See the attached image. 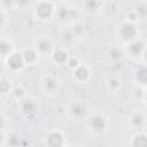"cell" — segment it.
Instances as JSON below:
<instances>
[{"instance_id": "f546056e", "label": "cell", "mask_w": 147, "mask_h": 147, "mask_svg": "<svg viewBox=\"0 0 147 147\" xmlns=\"http://www.w3.org/2000/svg\"><path fill=\"white\" fill-rule=\"evenodd\" d=\"M36 147H41V146H36Z\"/></svg>"}, {"instance_id": "d6986e66", "label": "cell", "mask_w": 147, "mask_h": 147, "mask_svg": "<svg viewBox=\"0 0 147 147\" xmlns=\"http://www.w3.org/2000/svg\"><path fill=\"white\" fill-rule=\"evenodd\" d=\"M9 145L13 147H17L20 145V137L17 134H11L9 138Z\"/></svg>"}, {"instance_id": "5bb4252c", "label": "cell", "mask_w": 147, "mask_h": 147, "mask_svg": "<svg viewBox=\"0 0 147 147\" xmlns=\"http://www.w3.org/2000/svg\"><path fill=\"white\" fill-rule=\"evenodd\" d=\"M132 145L133 147H146V137L144 134L134 137Z\"/></svg>"}, {"instance_id": "603a6c76", "label": "cell", "mask_w": 147, "mask_h": 147, "mask_svg": "<svg viewBox=\"0 0 147 147\" xmlns=\"http://www.w3.org/2000/svg\"><path fill=\"white\" fill-rule=\"evenodd\" d=\"M14 94H15V96H16L17 99H22L23 95H24V90H23L22 87H16V88L14 90Z\"/></svg>"}, {"instance_id": "3957f363", "label": "cell", "mask_w": 147, "mask_h": 147, "mask_svg": "<svg viewBox=\"0 0 147 147\" xmlns=\"http://www.w3.org/2000/svg\"><path fill=\"white\" fill-rule=\"evenodd\" d=\"M136 33H137V31H136L134 26L131 25V24H124V25L122 26V29H121V36H122V38L125 39V40L132 39V38L136 36Z\"/></svg>"}, {"instance_id": "ffe728a7", "label": "cell", "mask_w": 147, "mask_h": 147, "mask_svg": "<svg viewBox=\"0 0 147 147\" xmlns=\"http://www.w3.org/2000/svg\"><path fill=\"white\" fill-rule=\"evenodd\" d=\"M62 39L67 42H71L74 40V33L70 32V31H65L63 34H62Z\"/></svg>"}, {"instance_id": "6da1fadb", "label": "cell", "mask_w": 147, "mask_h": 147, "mask_svg": "<svg viewBox=\"0 0 147 147\" xmlns=\"http://www.w3.org/2000/svg\"><path fill=\"white\" fill-rule=\"evenodd\" d=\"M52 11H53V7L49 2H41V3H39V6L37 8V13H38L39 17H41V18L49 17Z\"/></svg>"}, {"instance_id": "4fadbf2b", "label": "cell", "mask_w": 147, "mask_h": 147, "mask_svg": "<svg viewBox=\"0 0 147 147\" xmlns=\"http://www.w3.org/2000/svg\"><path fill=\"white\" fill-rule=\"evenodd\" d=\"M53 59H54V61H56L59 63H63V62L67 61V53L64 51H62V49H57L54 53Z\"/></svg>"}, {"instance_id": "2e32d148", "label": "cell", "mask_w": 147, "mask_h": 147, "mask_svg": "<svg viewBox=\"0 0 147 147\" xmlns=\"http://www.w3.org/2000/svg\"><path fill=\"white\" fill-rule=\"evenodd\" d=\"M57 16H59L61 20H65V18H68V16H69V10H68L65 7H61V8H59V10H57Z\"/></svg>"}, {"instance_id": "cb8c5ba5", "label": "cell", "mask_w": 147, "mask_h": 147, "mask_svg": "<svg viewBox=\"0 0 147 147\" xmlns=\"http://www.w3.org/2000/svg\"><path fill=\"white\" fill-rule=\"evenodd\" d=\"M85 5H86L87 9H90V10H94V9H96V8H98L99 2H92V1H90V2H86Z\"/></svg>"}, {"instance_id": "83f0119b", "label": "cell", "mask_w": 147, "mask_h": 147, "mask_svg": "<svg viewBox=\"0 0 147 147\" xmlns=\"http://www.w3.org/2000/svg\"><path fill=\"white\" fill-rule=\"evenodd\" d=\"M2 22H3V16H2V14L0 13V24H2Z\"/></svg>"}, {"instance_id": "7402d4cb", "label": "cell", "mask_w": 147, "mask_h": 147, "mask_svg": "<svg viewBox=\"0 0 147 147\" xmlns=\"http://www.w3.org/2000/svg\"><path fill=\"white\" fill-rule=\"evenodd\" d=\"M109 86H110L113 90L118 88V87H119V82H118V79H116V78H110V79H109Z\"/></svg>"}, {"instance_id": "8fae6325", "label": "cell", "mask_w": 147, "mask_h": 147, "mask_svg": "<svg viewBox=\"0 0 147 147\" xmlns=\"http://www.w3.org/2000/svg\"><path fill=\"white\" fill-rule=\"evenodd\" d=\"M22 56H23V60H24L25 62H28V63H32V62H34L36 59H37V54H36V52L32 51V49H26V51L23 53Z\"/></svg>"}, {"instance_id": "4316f807", "label": "cell", "mask_w": 147, "mask_h": 147, "mask_svg": "<svg viewBox=\"0 0 147 147\" xmlns=\"http://www.w3.org/2000/svg\"><path fill=\"white\" fill-rule=\"evenodd\" d=\"M3 125H5V119L0 116V129H1V127H3Z\"/></svg>"}, {"instance_id": "277c9868", "label": "cell", "mask_w": 147, "mask_h": 147, "mask_svg": "<svg viewBox=\"0 0 147 147\" xmlns=\"http://www.w3.org/2000/svg\"><path fill=\"white\" fill-rule=\"evenodd\" d=\"M23 62H24V60H23V56L21 54H13L8 60V65L11 69L16 70L23 65Z\"/></svg>"}, {"instance_id": "ac0fdd59", "label": "cell", "mask_w": 147, "mask_h": 147, "mask_svg": "<svg viewBox=\"0 0 147 147\" xmlns=\"http://www.w3.org/2000/svg\"><path fill=\"white\" fill-rule=\"evenodd\" d=\"M132 123H133L136 126H140V125L144 123V117H142V115L136 114V115L132 117Z\"/></svg>"}, {"instance_id": "9c48e42d", "label": "cell", "mask_w": 147, "mask_h": 147, "mask_svg": "<svg viewBox=\"0 0 147 147\" xmlns=\"http://www.w3.org/2000/svg\"><path fill=\"white\" fill-rule=\"evenodd\" d=\"M37 48L40 53H47L51 49V44L46 39H40L37 42Z\"/></svg>"}, {"instance_id": "7a4b0ae2", "label": "cell", "mask_w": 147, "mask_h": 147, "mask_svg": "<svg viewBox=\"0 0 147 147\" xmlns=\"http://www.w3.org/2000/svg\"><path fill=\"white\" fill-rule=\"evenodd\" d=\"M62 136L57 132H53L47 137V144L49 147H62Z\"/></svg>"}, {"instance_id": "52a82bcc", "label": "cell", "mask_w": 147, "mask_h": 147, "mask_svg": "<svg viewBox=\"0 0 147 147\" xmlns=\"http://www.w3.org/2000/svg\"><path fill=\"white\" fill-rule=\"evenodd\" d=\"M44 87L47 92H54L57 87V80L52 78V77H48L45 79V83H44Z\"/></svg>"}, {"instance_id": "e0dca14e", "label": "cell", "mask_w": 147, "mask_h": 147, "mask_svg": "<svg viewBox=\"0 0 147 147\" xmlns=\"http://www.w3.org/2000/svg\"><path fill=\"white\" fill-rule=\"evenodd\" d=\"M9 87H10V85L7 80H5V79L0 80V93H2V94L7 93L9 91Z\"/></svg>"}, {"instance_id": "ba28073f", "label": "cell", "mask_w": 147, "mask_h": 147, "mask_svg": "<svg viewBox=\"0 0 147 147\" xmlns=\"http://www.w3.org/2000/svg\"><path fill=\"white\" fill-rule=\"evenodd\" d=\"M88 76V71L85 67H78L75 71V77L78 79V80H85Z\"/></svg>"}, {"instance_id": "484cf974", "label": "cell", "mask_w": 147, "mask_h": 147, "mask_svg": "<svg viewBox=\"0 0 147 147\" xmlns=\"http://www.w3.org/2000/svg\"><path fill=\"white\" fill-rule=\"evenodd\" d=\"M119 55H121V53H119L118 51H113V52H111V57H113V59H118Z\"/></svg>"}, {"instance_id": "44dd1931", "label": "cell", "mask_w": 147, "mask_h": 147, "mask_svg": "<svg viewBox=\"0 0 147 147\" xmlns=\"http://www.w3.org/2000/svg\"><path fill=\"white\" fill-rule=\"evenodd\" d=\"M137 77H138V79H139L142 84H145V82H146V70H145V69H140V70L138 71Z\"/></svg>"}, {"instance_id": "7c38bea8", "label": "cell", "mask_w": 147, "mask_h": 147, "mask_svg": "<svg viewBox=\"0 0 147 147\" xmlns=\"http://www.w3.org/2000/svg\"><path fill=\"white\" fill-rule=\"evenodd\" d=\"M22 109L24 110L25 114H32L36 111V105L31 100H26L22 103Z\"/></svg>"}, {"instance_id": "d4e9b609", "label": "cell", "mask_w": 147, "mask_h": 147, "mask_svg": "<svg viewBox=\"0 0 147 147\" xmlns=\"http://www.w3.org/2000/svg\"><path fill=\"white\" fill-rule=\"evenodd\" d=\"M68 65H69L70 68L77 67V60H76V59H70V60L68 61Z\"/></svg>"}, {"instance_id": "8992f818", "label": "cell", "mask_w": 147, "mask_h": 147, "mask_svg": "<svg viewBox=\"0 0 147 147\" xmlns=\"http://www.w3.org/2000/svg\"><path fill=\"white\" fill-rule=\"evenodd\" d=\"M70 111H71V114H72L75 117H82V116H84V114H85V107H84L82 103L76 102V103L71 105Z\"/></svg>"}, {"instance_id": "5b68a950", "label": "cell", "mask_w": 147, "mask_h": 147, "mask_svg": "<svg viewBox=\"0 0 147 147\" xmlns=\"http://www.w3.org/2000/svg\"><path fill=\"white\" fill-rule=\"evenodd\" d=\"M107 123H106V119L102 117V116H94L92 119H91V126L93 127V130L95 131H102L105 130Z\"/></svg>"}, {"instance_id": "30bf717a", "label": "cell", "mask_w": 147, "mask_h": 147, "mask_svg": "<svg viewBox=\"0 0 147 147\" xmlns=\"http://www.w3.org/2000/svg\"><path fill=\"white\" fill-rule=\"evenodd\" d=\"M144 49V44L141 41H134L130 45V53L133 55L140 54V52Z\"/></svg>"}, {"instance_id": "9a60e30c", "label": "cell", "mask_w": 147, "mask_h": 147, "mask_svg": "<svg viewBox=\"0 0 147 147\" xmlns=\"http://www.w3.org/2000/svg\"><path fill=\"white\" fill-rule=\"evenodd\" d=\"M10 44L6 42V41H0V54L1 55H7L10 52Z\"/></svg>"}, {"instance_id": "f1b7e54d", "label": "cell", "mask_w": 147, "mask_h": 147, "mask_svg": "<svg viewBox=\"0 0 147 147\" xmlns=\"http://www.w3.org/2000/svg\"><path fill=\"white\" fill-rule=\"evenodd\" d=\"M2 139H3V136H2V133L0 132V144H1V141H2Z\"/></svg>"}]
</instances>
